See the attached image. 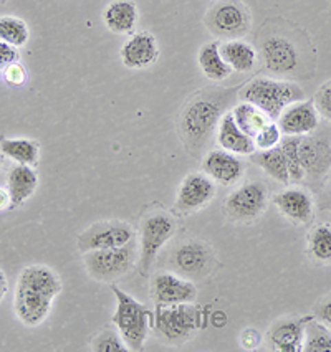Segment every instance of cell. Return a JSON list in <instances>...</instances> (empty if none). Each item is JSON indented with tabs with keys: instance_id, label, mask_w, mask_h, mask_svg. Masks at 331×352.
I'll use <instances>...</instances> for the list:
<instances>
[{
	"instance_id": "obj_30",
	"label": "cell",
	"mask_w": 331,
	"mask_h": 352,
	"mask_svg": "<svg viewBox=\"0 0 331 352\" xmlns=\"http://www.w3.org/2000/svg\"><path fill=\"white\" fill-rule=\"evenodd\" d=\"M30 30L25 20L15 15H2L0 17V42L9 43L15 48H22L28 43Z\"/></svg>"
},
{
	"instance_id": "obj_38",
	"label": "cell",
	"mask_w": 331,
	"mask_h": 352,
	"mask_svg": "<svg viewBox=\"0 0 331 352\" xmlns=\"http://www.w3.org/2000/svg\"><path fill=\"white\" fill-rule=\"evenodd\" d=\"M20 61L19 48L12 47L9 43L0 42V72H3L9 65Z\"/></svg>"
},
{
	"instance_id": "obj_27",
	"label": "cell",
	"mask_w": 331,
	"mask_h": 352,
	"mask_svg": "<svg viewBox=\"0 0 331 352\" xmlns=\"http://www.w3.org/2000/svg\"><path fill=\"white\" fill-rule=\"evenodd\" d=\"M248 157H250V161L255 164L257 167H260L268 177H272L273 181L284 184V186H288V167L287 161H285V154L280 146L272 147V149L267 151H255V153L248 155Z\"/></svg>"
},
{
	"instance_id": "obj_33",
	"label": "cell",
	"mask_w": 331,
	"mask_h": 352,
	"mask_svg": "<svg viewBox=\"0 0 331 352\" xmlns=\"http://www.w3.org/2000/svg\"><path fill=\"white\" fill-rule=\"evenodd\" d=\"M92 351L95 352H126L125 341H122L121 334L118 333L116 327H106L100 334L95 336L92 341Z\"/></svg>"
},
{
	"instance_id": "obj_4",
	"label": "cell",
	"mask_w": 331,
	"mask_h": 352,
	"mask_svg": "<svg viewBox=\"0 0 331 352\" xmlns=\"http://www.w3.org/2000/svg\"><path fill=\"white\" fill-rule=\"evenodd\" d=\"M111 289L116 298V309L111 318L113 326L121 334L128 351H141L148 341L151 329H153L154 309L134 300L131 294L122 292L118 285L111 283Z\"/></svg>"
},
{
	"instance_id": "obj_13",
	"label": "cell",
	"mask_w": 331,
	"mask_h": 352,
	"mask_svg": "<svg viewBox=\"0 0 331 352\" xmlns=\"http://www.w3.org/2000/svg\"><path fill=\"white\" fill-rule=\"evenodd\" d=\"M151 296L156 305L194 302L197 298V286L189 278L178 273L159 272L151 280Z\"/></svg>"
},
{
	"instance_id": "obj_9",
	"label": "cell",
	"mask_w": 331,
	"mask_h": 352,
	"mask_svg": "<svg viewBox=\"0 0 331 352\" xmlns=\"http://www.w3.org/2000/svg\"><path fill=\"white\" fill-rule=\"evenodd\" d=\"M268 206V187L264 181H248L235 187L226 200V214L232 222L247 223L264 215Z\"/></svg>"
},
{
	"instance_id": "obj_21",
	"label": "cell",
	"mask_w": 331,
	"mask_h": 352,
	"mask_svg": "<svg viewBox=\"0 0 331 352\" xmlns=\"http://www.w3.org/2000/svg\"><path fill=\"white\" fill-rule=\"evenodd\" d=\"M215 139H217L220 149L237 155H250L257 151L253 139L237 126L231 111L224 113V116L220 118L217 131H215Z\"/></svg>"
},
{
	"instance_id": "obj_24",
	"label": "cell",
	"mask_w": 331,
	"mask_h": 352,
	"mask_svg": "<svg viewBox=\"0 0 331 352\" xmlns=\"http://www.w3.org/2000/svg\"><path fill=\"white\" fill-rule=\"evenodd\" d=\"M220 55L235 73L252 72L257 65V58H259V53L253 48V45L242 38L227 40V42L220 43Z\"/></svg>"
},
{
	"instance_id": "obj_32",
	"label": "cell",
	"mask_w": 331,
	"mask_h": 352,
	"mask_svg": "<svg viewBox=\"0 0 331 352\" xmlns=\"http://www.w3.org/2000/svg\"><path fill=\"white\" fill-rule=\"evenodd\" d=\"M305 352H331V329L312 319L306 326L303 344Z\"/></svg>"
},
{
	"instance_id": "obj_28",
	"label": "cell",
	"mask_w": 331,
	"mask_h": 352,
	"mask_svg": "<svg viewBox=\"0 0 331 352\" xmlns=\"http://www.w3.org/2000/svg\"><path fill=\"white\" fill-rule=\"evenodd\" d=\"M231 113L232 116H234L237 126L252 139L255 138V134L259 133L268 121H272L260 108H257V106L252 103H247V101H239V103L231 109Z\"/></svg>"
},
{
	"instance_id": "obj_37",
	"label": "cell",
	"mask_w": 331,
	"mask_h": 352,
	"mask_svg": "<svg viewBox=\"0 0 331 352\" xmlns=\"http://www.w3.org/2000/svg\"><path fill=\"white\" fill-rule=\"evenodd\" d=\"M240 346L245 351H255L261 346V334L255 327H245V329L240 333L239 338Z\"/></svg>"
},
{
	"instance_id": "obj_7",
	"label": "cell",
	"mask_w": 331,
	"mask_h": 352,
	"mask_svg": "<svg viewBox=\"0 0 331 352\" xmlns=\"http://www.w3.org/2000/svg\"><path fill=\"white\" fill-rule=\"evenodd\" d=\"M175 222L173 215L162 210L149 212L140 225V260L138 267L142 276H148L149 268L156 261L158 253L174 236Z\"/></svg>"
},
{
	"instance_id": "obj_41",
	"label": "cell",
	"mask_w": 331,
	"mask_h": 352,
	"mask_svg": "<svg viewBox=\"0 0 331 352\" xmlns=\"http://www.w3.org/2000/svg\"><path fill=\"white\" fill-rule=\"evenodd\" d=\"M7 289H9V281H7V276L6 273H3V270L0 268V302H2L3 298H6Z\"/></svg>"
},
{
	"instance_id": "obj_42",
	"label": "cell",
	"mask_w": 331,
	"mask_h": 352,
	"mask_svg": "<svg viewBox=\"0 0 331 352\" xmlns=\"http://www.w3.org/2000/svg\"><path fill=\"white\" fill-rule=\"evenodd\" d=\"M3 166H6V155H3L2 153H0V172H2Z\"/></svg>"
},
{
	"instance_id": "obj_18",
	"label": "cell",
	"mask_w": 331,
	"mask_h": 352,
	"mask_svg": "<svg viewBox=\"0 0 331 352\" xmlns=\"http://www.w3.org/2000/svg\"><path fill=\"white\" fill-rule=\"evenodd\" d=\"M202 172L219 186H235L245 174V162L240 155L224 149H212L204 155Z\"/></svg>"
},
{
	"instance_id": "obj_1",
	"label": "cell",
	"mask_w": 331,
	"mask_h": 352,
	"mask_svg": "<svg viewBox=\"0 0 331 352\" xmlns=\"http://www.w3.org/2000/svg\"><path fill=\"white\" fill-rule=\"evenodd\" d=\"M63 285L55 270L42 263L28 265L19 273L14 292V313L23 326L36 327L48 318Z\"/></svg>"
},
{
	"instance_id": "obj_40",
	"label": "cell",
	"mask_w": 331,
	"mask_h": 352,
	"mask_svg": "<svg viewBox=\"0 0 331 352\" xmlns=\"http://www.w3.org/2000/svg\"><path fill=\"white\" fill-rule=\"evenodd\" d=\"M9 208H12L9 192H7V189H3V187H0V212L9 210Z\"/></svg>"
},
{
	"instance_id": "obj_29",
	"label": "cell",
	"mask_w": 331,
	"mask_h": 352,
	"mask_svg": "<svg viewBox=\"0 0 331 352\" xmlns=\"http://www.w3.org/2000/svg\"><path fill=\"white\" fill-rule=\"evenodd\" d=\"M306 250L317 263H331V225L320 223L306 236Z\"/></svg>"
},
{
	"instance_id": "obj_19",
	"label": "cell",
	"mask_w": 331,
	"mask_h": 352,
	"mask_svg": "<svg viewBox=\"0 0 331 352\" xmlns=\"http://www.w3.org/2000/svg\"><path fill=\"white\" fill-rule=\"evenodd\" d=\"M120 56L128 69H146L153 67L159 58V45L156 36L149 32L131 35L122 43Z\"/></svg>"
},
{
	"instance_id": "obj_3",
	"label": "cell",
	"mask_w": 331,
	"mask_h": 352,
	"mask_svg": "<svg viewBox=\"0 0 331 352\" xmlns=\"http://www.w3.org/2000/svg\"><path fill=\"white\" fill-rule=\"evenodd\" d=\"M207 326L206 308L195 302L154 306V334L169 346H181L191 341Z\"/></svg>"
},
{
	"instance_id": "obj_8",
	"label": "cell",
	"mask_w": 331,
	"mask_h": 352,
	"mask_svg": "<svg viewBox=\"0 0 331 352\" xmlns=\"http://www.w3.org/2000/svg\"><path fill=\"white\" fill-rule=\"evenodd\" d=\"M206 27L215 38H242L250 32V12L240 0H215L206 14Z\"/></svg>"
},
{
	"instance_id": "obj_17",
	"label": "cell",
	"mask_w": 331,
	"mask_h": 352,
	"mask_svg": "<svg viewBox=\"0 0 331 352\" xmlns=\"http://www.w3.org/2000/svg\"><path fill=\"white\" fill-rule=\"evenodd\" d=\"M272 204L281 217L295 225H310L314 220V200L308 190L290 187L275 194Z\"/></svg>"
},
{
	"instance_id": "obj_39",
	"label": "cell",
	"mask_w": 331,
	"mask_h": 352,
	"mask_svg": "<svg viewBox=\"0 0 331 352\" xmlns=\"http://www.w3.org/2000/svg\"><path fill=\"white\" fill-rule=\"evenodd\" d=\"M313 318L317 319L318 322H321L323 326L331 329V296H326L325 300L318 302L317 308H314Z\"/></svg>"
},
{
	"instance_id": "obj_26",
	"label": "cell",
	"mask_w": 331,
	"mask_h": 352,
	"mask_svg": "<svg viewBox=\"0 0 331 352\" xmlns=\"http://www.w3.org/2000/svg\"><path fill=\"white\" fill-rule=\"evenodd\" d=\"M0 153L14 164L35 167L40 161V144L27 138H2Z\"/></svg>"
},
{
	"instance_id": "obj_43",
	"label": "cell",
	"mask_w": 331,
	"mask_h": 352,
	"mask_svg": "<svg viewBox=\"0 0 331 352\" xmlns=\"http://www.w3.org/2000/svg\"><path fill=\"white\" fill-rule=\"evenodd\" d=\"M330 197H331V177H330Z\"/></svg>"
},
{
	"instance_id": "obj_36",
	"label": "cell",
	"mask_w": 331,
	"mask_h": 352,
	"mask_svg": "<svg viewBox=\"0 0 331 352\" xmlns=\"http://www.w3.org/2000/svg\"><path fill=\"white\" fill-rule=\"evenodd\" d=\"M0 73H2V80L9 86H14V88H19V86H23L27 83V69L20 61L9 65V67Z\"/></svg>"
},
{
	"instance_id": "obj_5",
	"label": "cell",
	"mask_w": 331,
	"mask_h": 352,
	"mask_svg": "<svg viewBox=\"0 0 331 352\" xmlns=\"http://www.w3.org/2000/svg\"><path fill=\"white\" fill-rule=\"evenodd\" d=\"M237 96L240 101L255 104L272 121H277V118L288 104L305 100V91L301 86L293 83V81L261 76L242 86Z\"/></svg>"
},
{
	"instance_id": "obj_11",
	"label": "cell",
	"mask_w": 331,
	"mask_h": 352,
	"mask_svg": "<svg viewBox=\"0 0 331 352\" xmlns=\"http://www.w3.org/2000/svg\"><path fill=\"white\" fill-rule=\"evenodd\" d=\"M136 239L133 225L125 220H103L92 223L85 232L80 233L76 248L83 255L93 250L118 248Z\"/></svg>"
},
{
	"instance_id": "obj_44",
	"label": "cell",
	"mask_w": 331,
	"mask_h": 352,
	"mask_svg": "<svg viewBox=\"0 0 331 352\" xmlns=\"http://www.w3.org/2000/svg\"><path fill=\"white\" fill-rule=\"evenodd\" d=\"M3 2H6V0H0V3H3Z\"/></svg>"
},
{
	"instance_id": "obj_22",
	"label": "cell",
	"mask_w": 331,
	"mask_h": 352,
	"mask_svg": "<svg viewBox=\"0 0 331 352\" xmlns=\"http://www.w3.org/2000/svg\"><path fill=\"white\" fill-rule=\"evenodd\" d=\"M39 187V174L35 167L14 164L7 174V192L10 195L12 208L22 207Z\"/></svg>"
},
{
	"instance_id": "obj_25",
	"label": "cell",
	"mask_w": 331,
	"mask_h": 352,
	"mask_svg": "<svg viewBox=\"0 0 331 352\" xmlns=\"http://www.w3.org/2000/svg\"><path fill=\"white\" fill-rule=\"evenodd\" d=\"M197 63L202 75L215 83L227 80L234 73L220 55V42L217 40L202 45L197 53Z\"/></svg>"
},
{
	"instance_id": "obj_15",
	"label": "cell",
	"mask_w": 331,
	"mask_h": 352,
	"mask_svg": "<svg viewBox=\"0 0 331 352\" xmlns=\"http://www.w3.org/2000/svg\"><path fill=\"white\" fill-rule=\"evenodd\" d=\"M260 55L265 68L273 75L287 76L297 72L300 63L298 48L281 35H273L264 40L260 47Z\"/></svg>"
},
{
	"instance_id": "obj_34",
	"label": "cell",
	"mask_w": 331,
	"mask_h": 352,
	"mask_svg": "<svg viewBox=\"0 0 331 352\" xmlns=\"http://www.w3.org/2000/svg\"><path fill=\"white\" fill-rule=\"evenodd\" d=\"M281 139H284V134H281L277 121H268L267 124L255 134L253 144H255L257 151H267L272 149V147L280 146Z\"/></svg>"
},
{
	"instance_id": "obj_6",
	"label": "cell",
	"mask_w": 331,
	"mask_h": 352,
	"mask_svg": "<svg viewBox=\"0 0 331 352\" xmlns=\"http://www.w3.org/2000/svg\"><path fill=\"white\" fill-rule=\"evenodd\" d=\"M140 245L136 239L118 248L93 250L83 253L85 270L89 276L100 283H114L126 276L138 265Z\"/></svg>"
},
{
	"instance_id": "obj_20",
	"label": "cell",
	"mask_w": 331,
	"mask_h": 352,
	"mask_svg": "<svg viewBox=\"0 0 331 352\" xmlns=\"http://www.w3.org/2000/svg\"><path fill=\"white\" fill-rule=\"evenodd\" d=\"M298 155L305 175L310 177H321L331 169V146L326 139L313 134L300 138Z\"/></svg>"
},
{
	"instance_id": "obj_16",
	"label": "cell",
	"mask_w": 331,
	"mask_h": 352,
	"mask_svg": "<svg viewBox=\"0 0 331 352\" xmlns=\"http://www.w3.org/2000/svg\"><path fill=\"white\" fill-rule=\"evenodd\" d=\"M320 114L314 108L313 100H300L288 104L277 118V124L284 136L303 138L313 134L320 126Z\"/></svg>"
},
{
	"instance_id": "obj_31",
	"label": "cell",
	"mask_w": 331,
	"mask_h": 352,
	"mask_svg": "<svg viewBox=\"0 0 331 352\" xmlns=\"http://www.w3.org/2000/svg\"><path fill=\"white\" fill-rule=\"evenodd\" d=\"M298 144H300V138L297 136H284L280 142L281 151L285 154V161H287L290 184H301L306 177L300 162V155H298Z\"/></svg>"
},
{
	"instance_id": "obj_35",
	"label": "cell",
	"mask_w": 331,
	"mask_h": 352,
	"mask_svg": "<svg viewBox=\"0 0 331 352\" xmlns=\"http://www.w3.org/2000/svg\"><path fill=\"white\" fill-rule=\"evenodd\" d=\"M313 104L321 120L331 122V80L323 83L317 89L313 98Z\"/></svg>"
},
{
	"instance_id": "obj_23",
	"label": "cell",
	"mask_w": 331,
	"mask_h": 352,
	"mask_svg": "<svg viewBox=\"0 0 331 352\" xmlns=\"http://www.w3.org/2000/svg\"><path fill=\"white\" fill-rule=\"evenodd\" d=\"M140 20V10L133 0H113L103 10V23L116 35H129Z\"/></svg>"
},
{
	"instance_id": "obj_2",
	"label": "cell",
	"mask_w": 331,
	"mask_h": 352,
	"mask_svg": "<svg viewBox=\"0 0 331 352\" xmlns=\"http://www.w3.org/2000/svg\"><path fill=\"white\" fill-rule=\"evenodd\" d=\"M234 91L224 88H207L192 96L179 114V136L191 153H199L209 146L217 131L220 118L234 100Z\"/></svg>"
},
{
	"instance_id": "obj_14",
	"label": "cell",
	"mask_w": 331,
	"mask_h": 352,
	"mask_svg": "<svg viewBox=\"0 0 331 352\" xmlns=\"http://www.w3.org/2000/svg\"><path fill=\"white\" fill-rule=\"evenodd\" d=\"M312 319L313 316H288L275 321L267 331L268 347L277 352H301L306 326Z\"/></svg>"
},
{
	"instance_id": "obj_12",
	"label": "cell",
	"mask_w": 331,
	"mask_h": 352,
	"mask_svg": "<svg viewBox=\"0 0 331 352\" xmlns=\"http://www.w3.org/2000/svg\"><path fill=\"white\" fill-rule=\"evenodd\" d=\"M215 182L204 172H192L182 179L173 210L178 215L186 217L202 210L215 197Z\"/></svg>"
},
{
	"instance_id": "obj_10",
	"label": "cell",
	"mask_w": 331,
	"mask_h": 352,
	"mask_svg": "<svg viewBox=\"0 0 331 352\" xmlns=\"http://www.w3.org/2000/svg\"><path fill=\"white\" fill-rule=\"evenodd\" d=\"M214 252L201 240H186L174 248L171 255V268L174 273L189 280H202L209 276L214 268Z\"/></svg>"
}]
</instances>
